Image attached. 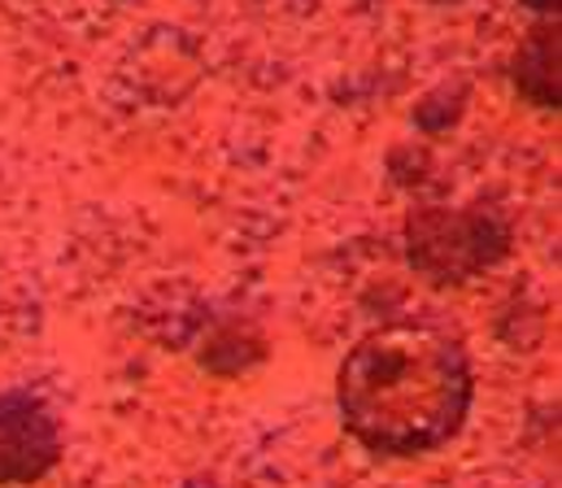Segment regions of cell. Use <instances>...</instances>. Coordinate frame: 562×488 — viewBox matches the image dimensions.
Instances as JSON below:
<instances>
[{
    "mask_svg": "<svg viewBox=\"0 0 562 488\" xmlns=\"http://www.w3.org/2000/svg\"><path fill=\"white\" fill-rule=\"evenodd\" d=\"M61 458L53 410L31 393H0V485H35Z\"/></svg>",
    "mask_w": 562,
    "mask_h": 488,
    "instance_id": "3",
    "label": "cell"
},
{
    "mask_svg": "<svg viewBox=\"0 0 562 488\" xmlns=\"http://www.w3.org/2000/svg\"><path fill=\"white\" fill-rule=\"evenodd\" d=\"M471 410V362L445 327L397 319L367 331L340 366V419L380 458L431 454Z\"/></svg>",
    "mask_w": 562,
    "mask_h": 488,
    "instance_id": "1",
    "label": "cell"
},
{
    "mask_svg": "<svg viewBox=\"0 0 562 488\" xmlns=\"http://www.w3.org/2000/svg\"><path fill=\"white\" fill-rule=\"evenodd\" d=\"M506 227L493 214H458V209H423L406 227V249L415 271L436 284H462L493 266L506 253Z\"/></svg>",
    "mask_w": 562,
    "mask_h": 488,
    "instance_id": "2",
    "label": "cell"
}]
</instances>
